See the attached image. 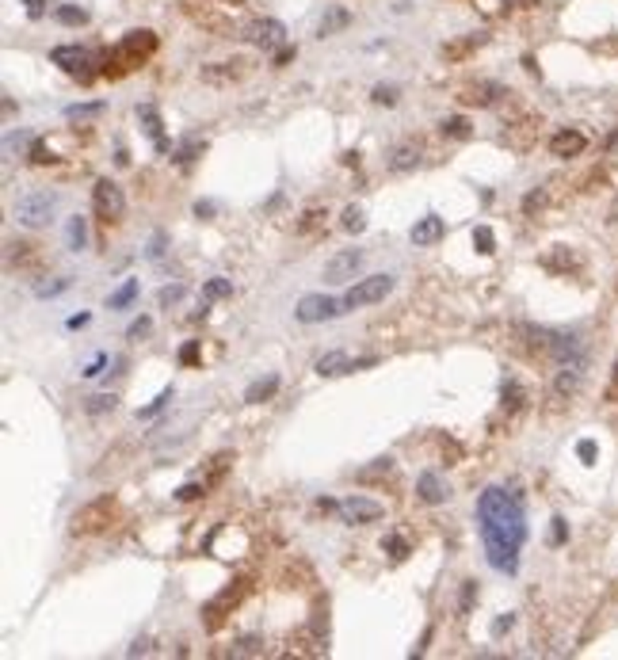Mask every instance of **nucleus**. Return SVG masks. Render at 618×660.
I'll list each match as a JSON object with an SVG mask.
<instances>
[{"label": "nucleus", "instance_id": "f257e3e1", "mask_svg": "<svg viewBox=\"0 0 618 660\" xmlns=\"http://www.w3.org/2000/svg\"><path fill=\"white\" fill-rule=\"evenodd\" d=\"M477 523H481V542L485 557L496 573L512 577L520 569V549L527 542V519H523V504L520 497L504 489H485L477 500Z\"/></svg>", "mask_w": 618, "mask_h": 660}, {"label": "nucleus", "instance_id": "f03ea898", "mask_svg": "<svg viewBox=\"0 0 618 660\" xmlns=\"http://www.w3.org/2000/svg\"><path fill=\"white\" fill-rule=\"evenodd\" d=\"M153 50H157V35H153V31H130V35L107 54V69L103 73L107 76H123V73L134 69V65L146 61Z\"/></svg>", "mask_w": 618, "mask_h": 660}, {"label": "nucleus", "instance_id": "7ed1b4c3", "mask_svg": "<svg viewBox=\"0 0 618 660\" xmlns=\"http://www.w3.org/2000/svg\"><path fill=\"white\" fill-rule=\"evenodd\" d=\"M115 500L111 497H99L92 504H84V508H76L73 512V523H69V531L73 534H99V531H107V527L115 523Z\"/></svg>", "mask_w": 618, "mask_h": 660}, {"label": "nucleus", "instance_id": "20e7f679", "mask_svg": "<svg viewBox=\"0 0 618 660\" xmlns=\"http://www.w3.org/2000/svg\"><path fill=\"white\" fill-rule=\"evenodd\" d=\"M92 206H96V218L99 222H118V218L126 214V195H123V187L111 183V180H96L92 187Z\"/></svg>", "mask_w": 618, "mask_h": 660}, {"label": "nucleus", "instance_id": "39448f33", "mask_svg": "<svg viewBox=\"0 0 618 660\" xmlns=\"http://www.w3.org/2000/svg\"><path fill=\"white\" fill-rule=\"evenodd\" d=\"M390 290H393V275H370V279H359L355 287L344 294V310H363V305H374V302H382Z\"/></svg>", "mask_w": 618, "mask_h": 660}, {"label": "nucleus", "instance_id": "423d86ee", "mask_svg": "<svg viewBox=\"0 0 618 660\" xmlns=\"http://www.w3.org/2000/svg\"><path fill=\"white\" fill-rule=\"evenodd\" d=\"M50 214H54V195L50 191H27L24 199L16 203V218L24 225H42V222H50Z\"/></svg>", "mask_w": 618, "mask_h": 660}, {"label": "nucleus", "instance_id": "0eeeda50", "mask_svg": "<svg viewBox=\"0 0 618 660\" xmlns=\"http://www.w3.org/2000/svg\"><path fill=\"white\" fill-rule=\"evenodd\" d=\"M340 305H344V302H333V298H325V294H305V298L298 302L294 317L302 325H321V321H333V317L344 313Z\"/></svg>", "mask_w": 618, "mask_h": 660}, {"label": "nucleus", "instance_id": "6e6552de", "mask_svg": "<svg viewBox=\"0 0 618 660\" xmlns=\"http://www.w3.org/2000/svg\"><path fill=\"white\" fill-rule=\"evenodd\" d=\"M245 596H248V580H233V584H229L214 603H206V607H203V614H206V630H218V626H222V619H226V611L237 607V603L245 599Z\"/></svg>", "mask_w": 618, "mask_h": 660}, {"label": "nucleus", "instance_id": "1a4fd4ad", "mask_svg": "<svg viewBox=\"0 0 618 660\" xmlns=\"http://www.w3.org/2000/svg\"><path fill=\"white\" fill-rule=\"evenodd\" d=\"M245 39L256 42L260 50H283L286 27L279 24V19H252V24L245 27Z\"/></svg>", "mask_w": 618, "mask_h": 660}, {"label": "nucleus", "instance_id": "9d476101", "mask_svg": "<svg viewBox=\"0 0 618 660\" xmlns=\"http://www.w3.org/2000/svg\"><path fill=\"white\" fill-rule=\"evenodd\" d=\"M50 61L58 65V69H65L69 76H81V81H88L92 76V69H88V50L84 46H54L50 50Z\"/></svg>", "mask_w": 618, "mask_h": 660}, {"label": "nucleus", "instance_id": "9b49d317", "mask_svg": "<svg viewBox=\"0 0 618 660\" xmlns=\"http://www.w3.org/2000/svg\"><path fill=\"white\" fill-rule=\"evenodd\" d=\"M374 362L378 359H348L344 351H328V355H321L317 359V374H321V378H336V374H351V370H359V367H374Z\"/></svg>", "mask_w": 618, "mask_h": 660}, {"label": "nucleus", "instance_id": "f8f14e48", "mask_svg": "<svg viewBox=\"0 0 618 660\" xmlns=\"http://www.w3.org/2000/svg\"><path fill=\"white\" fill-rule=\"evenodd\" d=\"M340 515H344V523H374L382 519V504L367 497H348L340 500Z\"/></svg>", "mask_w": 618, "mask_h": 660}, {"label": "nucleus", "instance_id": "ddd939ff", "mask_svg": "<svg viewBox=\"0 0 618 660\" xmlns=\"http://www.w3.org/2000/svg\"><path fill=\"white\" fill-rule=\"evenodd\" d=\"M359 263H363V252H359V248L336 252V256L325 263V279H328V283H344V279H351V275H355Z\"/></svg>", "mask_w": 618, "mask_h": 660}, {"label": "nucleus", "instance_id": "4468645a", "mask_svg": "<svg viewBox=\"0 0 618 660\" xmlns=\"http://www.w3.org/2000/svg\"><path fill=\"white\" fill-rule=\"evenodd\" d=\"M443 233H447V225H443V218L439 214H424L420 222L412 225V245L416 248H432V245H439V240H443Z\"/></svg>", "mask_w": 618, "mask_h": 660}, {"label": "nucleus", "instance_id": "2eb2a0df", "mask_svg": "<svg viewBox=\"0 0 618 660\" xmlns=\"http://www.w3.org/2000/svg\"><path fill=\"white\" fill-rule=\"evenodd\" d=\"M416 497H420L424 504H443L450 497V489H447V481L435 474V469H424L420 477H416Z\"/></svg>", "mask_w": 618, "mask_h": 660}, {"label": "nucleus", "instance_id": "dca6fc26", "mask_svg": "<svg viewBox=\"0 0 618 660\" xmlns=\"http://www.w3.org/2000/svg\"><path fill=\"white\" fill-rule=\"evenodd\" d=\"M584 149H588V138H584L580 130H557V134L549 138V153H554V157H580Z\"/></svg>", "mask_w": 618, "mask_h": 660}, {"label": "nucleus", "instance_id": "f3484780", "mask_svg": "<svg viewBox=\"0 0 618 660\" xmlns=\"http://www.w3.org/2000/svg\"><path fill=\"white\" fill-rule=\"evenodd\" d=\"M416 164H420V149H416L412 141L393 146L390 157H385V168H390V172H408V168H416Z\"/></svg>", "mask_w": 618, "mask_h": 660}, {"label": "nucleus", "instance_id": "a211bd4d", "mask_svg": "<svg viewBox=\"0 0 618 660\" xmlns=\"http://www.w3.org/2000/svg\"><path fill=\"white\" fill-rule=\"evenodd\" d=\"M138 118H141V130H146V134L157 141V149L168 153L172 146H168V141H164V134H161V115H157V107H153V103H138Z\"/></svg>", "mask_w": 618, "mask_h": 660}, {"label": "nucleus", "instance_id": "6ab92c4d", "mask_svg": "<svg viewBox=\"0 0 618 660\" xmlns=\"http://www.w3.org/2000/svg\"><path fill=\"white\" fill-rule=\"evenodd\" d=\"M275 390H279V374H268V378L252 382V386L245 390V401H248V405H263V401L275 397Z\"/></svg>", "mask_w": 618, "mask_h": 660}, {"label": "nucleus", "instance_id": "aec40b11", "mask_svg": "<svg viewBox=\"0 0 618 660\" xmlns=\"http://www.w3.org/2000/svg\"><path fill=\"white\" fill-rule=\"evenodd\" d=\"M496 96H504V88H500V84H473L470 92L462 96V100H466V103H477V107H489V103L496 100Z\"/></svg>", "mask_w": 618, "mask_h": 660}, {"label": "nucleus", "instance_id": "412c9836", "mask_svg": "<svg viewBox=\"0 0 618 660\" xmlns=\"http://www.w3.org/2000/svg\"><path fill=\"white\" fill-rule=\"evenodd\" d=\"M351 24V16H348V8H333L325 19H321V27H317V35L321 39H328V35H336L340 27H348Z\"/></svg>", "mask_w": 618, "mask_h": 660}, {"label": "nucleus", "instance_id": "4be33fe9", "mask_svg": "<svg viewBox=\"0 0 618 660\" xmlns=\"http://www.w3.org/2000/svg\"><path fill=\"white\" fill-rule=\"evenodd\" d=\"M500 397H504V409H523V401H527V393H523V386L515 378H507L504 382V390H500Z\"/></svg>", "mask_w": 618, "mask_h": 660}, {"label": "nucleus", "instance_id": "5701e85b", "mask_svg": "<svg viewBox=\"0 0 618 660\" xmlns=\"http://www.w3.org/2000/svg\"><path fill=\"white\" fill-rule=\"evenodd\" d=\"M54 19L65 24V27H81V24H88V12H84V8H76V4H61L58 12H54Z\"/></svg>", "mask_w": 618, "mask_h": 660}, {"label": "nucleus", "instance_id": "b1692460", "mask_svg": "<svg viewBox=\"0 0 618 660\" xmlns=\"http://www.w3.org/2000/svg\"><path fill=\"white\" fill-rule=\"evenodd\" d=\"M134 298H138V279H126L123 287L111 294V302H107V305H111V310H126V305L134 302Z\"/></svg>", "mask_w": 618, "mask_h": 660}, {"label": "nucleus", "instance_id": "393cba45", "mask_svg": "<svg viewBox=\"0 0 618 660\" xmlns=\"http://www.w3.org/2000/svg\"><path fill=\"white\" fill-rule=\"evenodd\" d=\"M229 294H233V283L218 275V279H211V283L203 287V302H218V298H229Z\"/></svg>", "mask_w": 618, "mask_h": 660}, {"label": "nucleus", "instance_id": "a878e982", "mask_svg": "<svg viewBox=\"0 0 618 660\" xmlns=\"http://www.w3.org/2000/svg\"><path fill=\"white\" fill-rule=\"evenodd\" d=\"M115 405H118L115 393H96V397L84 401V412H88V416H99V412H111Z\"/></svg>", "mask_w": 618, "mask_h": 660}, {"label": "nucleus", "instance_id": "bb28decb", "mask_svg": "<svg viewBox=\"0 0 618 660\" xmlns=\"http://www.w3.org/2000/svg\"><path fill=\"white\" fill-rule=\"evenodd\" d=\"M439 130H443V138H470V118H462V115H450L439 123Z\"/></svg>", "mask_w": 618, "mask_h": 660}, {"label": "nucleus", "instance_id": "cd10ccee", "mask_svg": "<svg viewBox=\"0 0 618 660\" xmlns=\"http://www.w3.org/2000/svg\"><path fill=\"white\" fill-rule=\"evenodd\" d=\"M340 225H344V233H363V229H367V214H363L359 206H348L344 218H340Z\"/></svg>", "mask_w": 618, "mask_h": 660}, {"label": "nucleus", "instance_id": "c85d7f7f", "mask_svg": "<svg viewBox=\"0 0 618 660\" xmlns=\"http://www.w3.org/2000/svg\"><path fill=\"white\" fill-rule=\"evenodd\" d=\"M473 248H477L481 256H492V252H496V237H492L489 225H477V229H473Z\"/></svg>", "mask_w": 618, "mask_h": 660}, {"label": "nucleus", "instance_id": "c756f323", "mask_svg": "<svg viewBox=\"0 0 618 660\" xmlns=\"http://www.w3.org/2000/svg\"><path fill=\"white\" fill-rule=\"evenodd\" d=\"M382 549H385V554H390L393 561H405V557H408V542H405L401 534H385V538H382Z\"/></svg>", "mask_w": 618, "mask_h": 660}, {"label": "nucleus", "instance_id": "7c9ffc66", "mask_svg": "<svg viewBox=\"0 0 618 660\" xmlns=\"http://www.w3.org/2000/svg\"><path fill=\"white\" fill-rule=\"evenodd\" d=\"M84 218H69V233H65V240H69V252H81L84 248Z\"/></svg>", "mask_w": 618, "mask_h": 660}, {"label": "nucleus", "instance_id": "2f4dec72", "mask_svg": "<svg viewBox=\"0 0 618 660\" xmlns=\"http://www.w3.org/2000/svg\"><path fill=\"white\" fill-rule=\"evenodd\" d=\"M203 146H206V141H203V138H187V141H183V146H180V149H176V161H180V164H187V161H195V157H198V153H203Z\"/></svg>", "mask_w": 618, "mask_h": 660}, {"label": "nucleus", "instance_id": "473e14b6", "mask_svg": "<svg viewBox=\"0 0 618 660\" xmlns=\"http://www.w3.org/2000/svg\"><path fill=\"white\" fill-rule=\"evenodd\" d=\"M12 260L19 268H35L39 256H35V245H12Z\"/></svg>", "mask_w": 618, "mask_h": 660}, {"label": "nucleus", "instance_id": "72a5a7b5", "mask_svg": "<svg viewBox=\"0 0 618 660\" xmlns=\"http://www.w3.org/2000/svg\"><path fill=\"white\" fill-rule=\"evenodd\" d=\"M390 474H393V458H378L370 469H359L363 481H370V477H390Z\"/></svg>", "mask_w": 618, "mask_h": 660}, {"label": "nucleus", "instance_id": "f704fd0d", "mask_svg": "<svg viewBox=\"0 0 618 660\" xmlns=\"http://www.w3.org/2000/svg\"><path fill=\"white\" fill-rule=\"evenodd\" d=\"M168 401H172V386H168V390H161V397L153 401V405H146V409H138V416H141V420H149V416H157V412H161Z\"/></svg>", "mask_w": 618, "mask_h": 660}, {"label": "nucleus", "instance_id": "c9c22d12", "mask_svg": "<svg viewBox=\"0 0 618 660\" xmlns=\"http://www.w3.org/2000/svg\"><path fill=\"white\" fill-rule=\"evenodd\" d=\"M370 100H374V103H385V107H393V103H397V88H393V84H378V88H374V92H370Z\"/></svg>", "mask_w": 618, "mask_h": 660}, {"label": "nucleus", "instance_id": "e433bc0d", "mask_svg": "<svg viewBox=\"0 0 618 660\" xmlns=\"http://www.w3.org/2000/svg\"><path fill=\"white\" fill-rule=\"evenodd\" d=\"M325 222V210H305L302 214V222H298V233H313L317 225Z\"/></svg>", "mask_w": 618, "mask_h": 660}, {"label": "nucleus", "instance_id": "4c0bfd02", "mask_svg": "<svg viewBox=\"0 0 618 660\" xmlns=\"http://www.w3.org/2000/svg\"><path fill=\"white\" fill-rule=\"evenodd\" d=\"M203 492H206V485H198V481H187V485H180V489H176V500H198V497H203Z\"/></svg>", "mask_w": 618, "mask_h": 660}, {"label": "nucleus", "instance_id": "58836bf2", "mask_svg": "<svg viewBox=\"0 0 618 660\" xmlns=\"http://www.w3.org/2000/svg\"><path fill=\"white\" fill-rule=\"evenodd\" d=\"M65 287H69V279H58V283H39V287H35V294H39V298H54V294H61Z\"/></svg>", "mask_w": 618, "mask_h": 660}, {"label": "nucleus", "instance_id": "ea45409f", "mask_svg": "<svg viewBox=\"0 0 618 660\" xmlns=\"http://www.w3.org/2000/svg\"><path fill=\"white\" fill-rule=\"evenodd\" d=\"M473 596H477V584H473V580H466V584H462V603H458V611L466 614L470 607H473Z\"/></svg>", "mask_w": 618, "mask_h": 660}, {"label": "nucleus", "instance_id": "a19ab883", "mask_svg": "<svg viewBox=\"0 0 618 660\" xmlns=\"http://www.w3.org/2000/svg\"><path fill=\"white\" fill-rule=\"evenodd\" d=\"M99 111H103L99 103H84V107H69L65 115H69V118H92V115H99Z\"/></svg>", "mask_w": 618, "mask_h": 660}, {"label": "nucleus", "instance_id": "79ce46f5", "mask_svg": "<svg viewBox=\"0 0 618 660\" xmlns=\"http://www.w3.org/2000/svg\"><path fill=\"white\" fill-rule=\"evenodd\" d=\"M149 328H153V321H149V317H138V321L134 325H130V340H141V336H149Z\"/></svg>", "mask_w": 618, "mask_h": 660}, {"label": "nucleus", "instance_id": "37998d69", "mask_svg": "<svg viewBox=\"0 0 618 660\" xmlns=\"http://www.w3.org/2000/svg\"><path fill=\"white\" fill-rule=\"evenodd\" d=\"M577 455H580L584 466H592V462H595V443H592V439H580V443H577Z\"/></svg>", "mask_w": 618, "mask_h": 660}, {"label": "nucleus", "instance_id": "c03bdc74", "mask_svg": "<svg viewBox=\"0 0 618 660\" xmlns=\"http://www.w3.org/2000/svg\"><path fill=\"white\" fill-rule=\"evenodd\" d=\"M180 362H183V367H195V362H198V344H195V340L180 347Z\"/></svg>", "mask_w": 618, "mask_h": 660}, {"label": "nucleus", "instance_id": "a18cd8bd", "mask_svg": "<svg viewBox=\"0 0 618 660\" xmlns=\"http://www.w3.org/2000/svg\"><path fill=\"white\" fill-rule=\"evenodd\" d=\"M183 298V287H180V283H176V287H164L161 290V305H172V302H180Z\"/></svg>", "mask_w": 618, "mask_h": 660}, {"label": "nucleus", "instance_id": "49530a36", "mask_svg": "<svg viewBox=\"0 0 618 660\" xmlns=\"http://www.w3.org/2000/svg\"><path fill=\"white\" fill-rule=\"evenodd\" d=\"M233 653H237V656H252V653H260V641H256V637H245V641H240Z\"/></svg>", "mask_w": 618, "mask_h": 660}, {"label": "nucleus", "instance_id": "de8ad7c7", "mask_svg": "<svg viewBox=\"0 0 618 660\" xmlns=\"http://www.w3.org/2000/svg\"><path fill=\"white\" fill-rule=\"evenodd\" d=\"M565 534H569V527H565V519L557 515V519H554V534H549V542H554V546H561V542H565Z\"/></svg>", "mask_w": 618, "mask_h": 660}, {"label": "nucleus", "instance_id": "09e8293b", "mask_svg": "<svg viewBox=\"0 0 618 660\" xmlns=\"http://www.w3.org/2000/svg\"><path fill=\"white\" fill-rule=\"evenodd\" d=\"M542 199H546L542 191H531V195H527V203H523V210H527V214H535L538 206H542Z\"/></svg>", "mask_w": 618, "mask_h": 660}, {"label": "nucleus", "instance_id": "8fccbe9b", "mask_svg": "<svg viewBox=\"0 0 618 660\" xmlns=\"http://www.w3.org/2000/svg\"><path fill=\"white\" fill-rule=\"evenodd\" d=\"M146 252H149L153 260H157L161 252H164V233H153V240H149V248H146Z\"/></svg>", "mask_w": 618, "mask_h": 660}, {"label": "nucleus", "instance_id": "3c124183", "mask_svg": "<svg viewBox=\"0 0 618 660\" xmlns=\"http://www.w3.org/2000/svg\"><path fill=\"white\" fill-rule=\"evenodd\" d=\"M512 622H515V614H500V619L492 622V634H504V630H512Z\"/></svg>", "mask_w": 618, "mask_h": 660}, {"label": "nucleus", "instance_id": "603ef678", "mask_svg": "<svg viewBox=\"0 0 618 660\" xmlns=\"http://www.w3.org/2000/svg\"><path fill=\"white\" fill-rule=\"evenodd\" d=\"M103 362H107V355H96V359H92V367L84 370V378H96V374L103 370Z\"/></svg>", "mask_w": 618, "mask_h": 660}, {"label": "nucleus", "instance_id": "864d4df0", "mask_svg": "<svg viewBox=\"0 0 618 660\" xmlns=\"http://www.w3.org/2000/svg\"><path fill=\"white\" fill-rule=\"evenodd\" d=\"M286 61H294V46H283L279 54H275V65H286Z\"/></svg>", "mask_w": 618, "mask_h": 660}, {"label": "nucleus", "instance_id": "5fc2aeb1", "mask_svg": "<svg viewBox=\"0 0 618 660\" xmlns=\"http://www.w3.org/2000/svg\"><path fill=\"white\" fill-rule=\"evenodd\" d=\"M195 214L198 218H211L214 214V203H195Z\"/></svg>", "mask_w": 618, "mask_h": 660}, {"label": "nucleus", "instance_id": "6e6d98bb", "mask_svg": "<svg viewBox=\"0 0 618 660\" xmlns=\"http://www.w3.org/2000/svg\"><path fill=\"white\" fill-rule=\"evenodd\" d=\"M88 321H92L88 313H76V317H69V328H81V325H88Z\"/></svg>", "mask_w": 618, "mask_h": 660}, {"label": "nucleus", "instance_id": "4d7b16f0", "mask_svg": "<svg viewBox=\"0 0 618 660\" xmlns=\"http://www.w3.org/2000/svg\"><path fill=\"white\" fill-rule=\"evenodd\" d=\"M24 4H27L31 16H42V0H24Z\"/></svg>", "mask_w": 618, "mask_h": 660}, {"label": "nucleus", "instance_id": "13d9d810", "mask_svg": "<svg viewBox=\"0 0 618 660\" xmlns=\"http://www.w3.org/2000/svg\"><path fill=\"white\" fill-rule=\"evenodd\" d=\"M138 653H149V641H134V645H130V656H138Z\"/></svg>", "mask_w": 618, "mask_h": 660}, {"label": "nucleus", "instance_id": "bf43d9fd", "mask_svg": "<svg viewBox=\"0 0 618 660\" xmlns=\"http://www.w3.org/2000/svg\"><path fill=\"white\" fill-rule=\"evenodd\" d=\"M611 397H618V362H614V378H611Z\"/></svg>", "mask_w": 618, "mask_h": 660}, {"label": "nucleus", "instance_id": "052dcab7", "mask_svg": "<svg viewBox=\"0 0 618 660\" xmlns=\"http://www.w3.org/2000/svg\"><path fill=\"white\" fill-rule=\"evenodd\" d=\"M512 4H535V0H512Z\"/></svg>", "mask_w": 618, "mask_h": 660}, {"label": "nucleus", "instance_id": "680f3d73", "mask_svg": "<svg viewBox=\"0 0 618 660\" xmlns=\"http://www.w3.org/2000/svg\"><path fill=\"white\" fill-rule=\"evenodd\" d=\"M226 4H245V0H226Z\"/></svg>", "mask_w": 618, "mask_h": 660}]
</instances>
